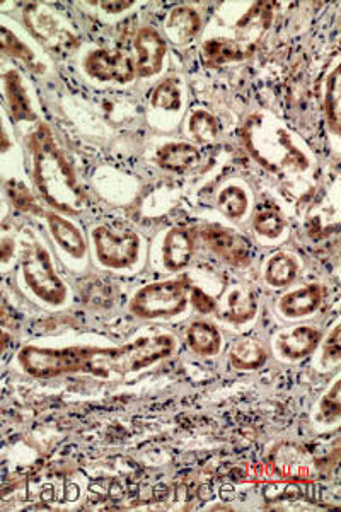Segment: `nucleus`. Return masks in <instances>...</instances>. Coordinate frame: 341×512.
<instances>
[{
    "label": "nucleus",
    "mask_w": 341,
    "mask_h": 512,
    "mask_svg": "<svg viewBox=\"0 0 341 512\" xmlns=\"http://www.w3.org/2000/svg\"><path fill=\"white\" fill-rule=\"evenodd\" d=\"M176 349L171 335L144 337L120 347H65L47 349L28 345L19 350L18 364L33 378H58L64 374H93L122 378L166 359Z\"/></svg>",
    "instance_id": "1"
},
{
    "label": "nucleus",
    "mask_w": 341,
    "mask_h": 512,
    "mask_svg": "<svg viewBox=\"0 0 341 512\" xmlns=\"http://www.w3.org/2000/svg\"><path fill=\"white\" fill-rule=\"evenodd\" d=\"M31 154V173L41 198L52 209L69 216H79L87 207V197L82 190L76 171L58 146L52 128L41 123L28 140Z\"/></svg>",
    "instance_id": "2"
},
{
    "label": "nucleus",
    "mask_w": 341,
    "mask_h": 512,
    "mask_svg": "<svg viewBox=\"0 0 341 512\" xmlns=\"http://www.w3.org/2000/svg\"><path fill=\"white\" fill-rule=\"evenodd\" d=\"M21 272L28 291L40 299L41 303L50 306H62L69 299V287L65 286L62 277L55 270L52 253L38 239L26 243Z\"/></svg>",
    "instance_id": "3"
},
{
    "label": "nucleus",
    "mask_w": 341,
    "mask_h": 512,
    "mask_svg": "<svg viewBox=\"0 0 341 512\" xmlns=\"http://www.w3.org/2000/svg\"><path fill=\"white\" fill-rule=\"evenodd\" d=\"M190 289L188 275L149 284L133 294L130 311L142 320L173 318L185 311Z\"/></svg>",
    "instance_id": "4"
},
{
    "label": "nucleus",
    "mask_w": 341,
    "mask_h": 512,
    "mask_svg": "<svg viewBox=\"0 0 341 512\" xmlns=\"http://www.w3.org/2000/svg\"><path fill=\"white\" fill-rule=\"evenodd\" d=\"M94 255L103 267L111 270H127L132 268L140 256L142 239L133 231L115 233L106 226L93 229Z\"/></svg>",
    "instance_id": "5"
},
{
    "label": "nucleus",
    "mask_w": 341,
    "mask_h": 512,
    "mask_svg": "<svg viewBox=\"0 0 341 512\" xmlns=\"http://www.w3.org/2000/svg\"><path fill=\"white\" fill-rule=\"evenodd\" d=\"M24 23L29 33L40 41L43 47L52 52H72L79 45L76 35L65 28L64 23L41 4H28L24 7Z\"/></svg>",
    "instance_id": "6"
},
{
    "label": "nucleus",
    "mask_w": 341,
    "mask_h": 512,
    "mask_svg": "<svg viewBox=\"0 0 341 512\" xmlns=\"http://www.w3.org/2000/svg\"><path fill=\"white\" fill-rule=\"evenodd\" d=\"M202 238L205 239L210 250L229 265L246 267L251 263V246L248 239L243 238L241 234L234 233L231 229L219 224H212V226L203 227Z\"/></svg>",
    "instance_id": "7"
},
{
    "label": "nucleus",
    "mask_w": 341,
    "mask_h": 512,
    "mask_svg": "<svg viewBox=\"0 0 341 512\" xmlns=\"http://www.w3.org/2000/svg\"><path fill=\"white\" fill-rule=\"evenodd\" d=\"M84 70L93 79L103 82L127 84L135 74V64L123 53H111L108 50H94L84 59Z\"/></svg>",
    "instance_id": "8"
},
{
    "label": "nucleus",
    "mask_w": 341,
    "mask_h": 512,
    "mask_svg": "<svg viewBox=\"0 0 341 512\" xmlns=\"http://www.w3.org/2000/svg\"><path fill=\"white\" fill-rule=\"evenodd\" d=\"M135 50H137L135 74L139 77L157 76L162 70L164 57L168 52L166 40L154 28L145 26L135 36Z\"/></svg>",
    "instance_id": "9"
},
{
    "label": "nucleus",
    "mask_w": 341,
    "mask_h": 512,
    "mask_svg": "<svg viewBox=\"0 0 341 512\" xmlns=\"http://www.w3.org/2000/svg\"><path fill=\"white\" fill-rule=\"evenodd\" d=\"M47 221L48 231L52 234L53 241L57 243L58 248L64 251L65 255H69L74 260H84L87 253L86 239L81 229L72 224L69 219L58 216L57 212H43Z\"/></svg>",
    "instance_id": "10"
},
{
    "label": "nucleus",
    "mask_w": 341,
    "mask_h": 512,
    "mask_svg": "<svg viewBox=\"0 0 341 512\" xmlns=\"http://www.w3.org/2000/svg\"><path fill=\"white\" fill-rule=\"evenodd\" d=\"M321 342V333L313 326H295L278 335L275 350L284 359L297 361L311 354Z\"/></svg>",
    "instance_id": "11"
},
{
    "label": "nucleus",
    "mask_w": 341,
    "mask_h": 512,
    "mask_svg": "<svg viewBox=\"0 0 341 512\" xmlns=\"http://www.w3.org/2000/svg\"><path fill=\"white\" fill-rule=\"evenodd\" d=\"M195 243L193 236L185 227H173L162 243V265L169 272H178L188 267L193 258Z\"/></svg>",
    "instance_id": "12"
},
{
    "label": "nucleus",
    "mask_w": 341,
    "mask_h": 512,
    "mask_svg": "<svg viewBox=\"0 0 341 512\" xmlns=\"http://www.w3.org/2000/svg\"><path fill=\"white\" fill-rule=\"evenodd\" d=\"M2 88L6 93L7 105L11 108L12 117L16 118V122H33L38 118L31 101H29L28 89L24 84L23 76L18 70H7L2 77Z\"/></svg>",
    "instance_id": "13"
},
{
    "label": "nucleus",
    "mask_w": 341,
    "mask_h": 512,
    "mask_svg": "<svg viewBox=\"0 0 341 512\" xmlns=\"http://www.w3.org/2000/svg\"><path fill=\"white\" fill-rule=\"evenodd\" d=\"M321 303H323V287L319 284H309L285 294L278 303V309L287 318H304L316 313Z\"/></svg>",
    "instance_id": "14"
},
{
    "label": "nucleus",
    "mask_w": 341,
    "mask_h": 512,
    "mask_svg": "<svg viewBox=\"0 0 341 512\" xmlns=\"http://www.w3.org/2000/svg\"><path fill=\"white\" fill-rule=\"evenodd\" d=\"M256 48L246 47L236 40H207L202 45V62L207 67H220V65L241 62L248 59Z\"/></svg>",
    "instance_id": "15"
},
{
    "label": "nucleus",
    "mask_w": 341,
    "mask_h": 512,
    "mask_svg": "<svg viewBox=\"0 0 341 512\" xmlns=\"http://www.w3.org/2000/svg\"><path fill=\"white\" fill-rule=\"evenodd\" d=\"M202 26L200 16L195 9L191 7H176L173 11L169 12L164 30L169 40L176 43V45H186L188 41L193 40L198 35Z\"/></svg>",
    "instance_id": "16"
},
{
    "label": "nucleus",
    "mask_w": 341,
    "mask_h": 512,
    "mask_svg": "<svg viewBox=\"0 0 341 512\" xmlns=\"http://www.w3.org/2000/svg\"><path fill=\"white\" fill-rule=\"evenodd\" d=\"M157 164L161 168L183 175L188 169L195 168L200 161L197 147L185 142H171L157 151Z\"/></svg>",
    "instance_id": "17"
},
{
    "label": "nucleus",
    "mask_w": 341,
    "mask_h": 512,
    "mask_svg": "<svg viewBox=\"0 0 341 512\" xmlns=\"http://www.w3.org/2000/svg\"><path fill=\"white\" fill-rule=\"evenodd\" d=\"M0 53L21 60L35 74H45L47 70V65L38 59L35 50L29 47L26 41L21 40L11 28H7L6 24H0Z\"/></svg>",
    "instance_id": "18"
},
{
    "label": "nucleus",
    "mask_w": 341,
    "mask_h": 512,
    "mask_svg": "<svg viewBox=\"0 0 341 512\" xmlns=\"http://www.w3.org/2000/svg\"><path fill=\"white\" fill-rule=\"evenodd\" d=\"M299 270H301V265L294 255L285 253V251L275 253L268 258L265 265L266 284L273 287L290 286L297 279Z\"/></svg>",
    "instance_id": "19"
},
{
    "label": "nucleus",
    "mask_w": 341,
    "mask_h": 512,
    "mask_svg": "<svg viewBox=\"0 0 341 512\" xmlns=\"http://www.w3.org/2000/svg\"><path fill=\"white\" fill-rule=\"evenodd\" d=\"M186 340L190 349L200 355H215L222 347L219 328L207 321L193 323L186 332Z\"/></svg>",
    "instance_id": "20"
},
{
    "label": "nucleus",
    "mask_w": 341,
    "mask_h": 512,
    "mask_svg": "<svg viewBox=\"0 0 341 512\" xmlns=\"http://www.w3.org/2000/svg\"><path fill=\"white\" fill-rule=\"evenodd\" d=\"M229 359L236 369L253 371V369L265 366L266 350L255 338H243L234 344Z\"/></svg>",
    "instance_id": "21"
},
{
    "label": "nucleus",
    "mask_w": 341,
    "mask_h": 512,
    "mask_svg": "<svg viewBox=\"0 0 341 512\" xmlns=\"http://www.w3.org/2000/svg\"><path fill=\"white\" fill-rule=\"evenodd\" d=\"M188 130L191 137L200 144H212L219 139L220 125L217 118L210 115L209 111L197 110L190 115Z\"/></svg>",
    "instance_id": "22"
},
{
    "label": "nucleus",
    "mask_w": 341,
    "mask_h": 512,
    "mask_svg": "<svg viewBox=\"0 0 341 512\" xmlns=\"http://www.w3.org/2000/svg\"><path fill=\"white\" fill-rule=\"evenodd\" d=\"M217 204L224 216L229 219H241L248 212L249 198L246 190L236 185L222 188L217 197Z\"/></svg>",
    "instance_id": "23"
},
{
    "label": "nucleus",
    "mask_w": 341,
    "mask_h": 512,
    "mask_svg": "<svg viewBox=\"0 0 341 512\" xmlns=\"http://www.w3.org/2000/svg\"><path fill=\"white\" fill-rule=\"evenodd\" d=\"M255 313L256 301L251 292L236 289L227 297L226 318L232 323H246Z\"/></svg>",
    "instance_id": "24"
},
{
    "label": "nucleus",
    "mask_w": 341,
    "mask_h": 512,
    "mask_svg": "<svg viewBox=\"0 0 341 512\" xmlns=\"http://www.w3.org/2000/svg\"><path fill=\"white\" fill-rule=\"evenodd\" d=\"M324 110H326L328 125L333 130V134H338L340 132V67L338 65L326 81Z\"/></svg>",
    "instance_id": "25"
},
{
    "label": "nucleus",
    "mask_w": 341,
    "mask_h": 512,
    "mask_svg": "<svg viewBox=\"0 0 341 512\" xmlns=\"http://www.w3.org/2000/svg\"><path fill=\"white\" fill-rule=\"evenodd\" d=\"M151 105L164 111H178L181 108V89L174 77L162 81L151 96Z\"/></svg>",
    "instance_id": "26"
},
{
    "label": "nucleus",
    "mask_w": 341,
    "mask_h": 512,
    "mask_svg": "<svg viewBox=\"0 0 341 512\" xmlns=\"http://www.w3.org/2000/svg\"><path fill=\"white\" fill-rule=\"evenodd\" d=\"M285 227L287 222L275 210H263L255 219L256 234L270 241L280 238L285 233Z\"/></svg>",
    "instance_id": "27"
},
{
    "label": "nucleus",
    "mask_w": 341,
    "mask_h": 512,
    "mask_svg": "<svg viewBox=\"0 0 341 512\" xmlns=\"http://www.w3.org/2000/svg\"><path fill=\"white\" fill-rule=\"evenodd\" d=\"M18 325L16 315L4 301H0V355L6 352L14 337V328Z\"/></svg>",
    "instance_id": "28"
},
{
    "label": "nucleus",
    "mask_w": 341,
    "mask_h": 512,
    "mask_svg": "<svg viewBox=\"0 0 341 512\" xmlns=\"http://www.w3.org/2000/svg\"><path fill=\"white\" fill-rule=\"evenodd\" d=\"M340 414V381H336L333 390L324 396L321 403H319V415L326 422H336V420L340 419Z\"/></svg>",
    "instance_id": "29"
},
{
    "label": "nucleus",
    "mask_w": 341,
    "mask_h": 512,
    "mask_svg": "<svg viewBox=\"0 0 341 512\" xmlns=\"http://www.w3.org/2000/svg\"><path fill=\"white\" fill-rule=\"evenodd\" d=\"M190 301L191 306L197 309L198 313H203V315L214 313L215 309H217V306H219L214 297L210 296V294H207V292L202 291L200 287H191Z\"/></svg>",
    "instance_id": "30"
},
{
    "label": "nucleus",
    "mask_w": 341,
    "mask_h": 512,
    "mask_svg": "<svg viewBox=\"0 0 341 512\" xmlns=\"http://www.w3.org/2000/svg\"><path fill=\"white\" fill-rule=\"evenodd\" d=\"M324 354L328 357V361L335 362V364L340 362V326L336 325L333 328V332L330 333V337H328L326 345H324Z\"/></svg>",
    "instance_id": "31"
},
{
    "label": "nucleus",
    "mask_w": 341,
    "mask_h": 512,
    "mask_svg": "<svg viewBox=\"0 0 341 512\" xmlns=\"http://www.w3.org/2000/svg\"><path fill=\"white\" fill-rule=\"evenodd\" d=\"M11 147V134H9V130H7L6 127V122H4V118H2V113H0V154H6V152L9 151ZM0 209H2V204H0Z\"/></svg>",
    "instance_id": "32"
},
{
    "label": "nucleus",
    "mask_w": 341,
    "mask_h": 512,
    "mask_svg": "<svg viewBox=\"0 0 341 512\" xmlns=\"http://www.w3.org/2000/svg\"><path fill=\"white\" fill-rule=\"evenodd\" d=\"M16 245L12 239H0V265L6 263L12 255H14Z\"/></svg>",
    "instance_id": "33"
},
{
    "label": "nucleus",
    "mask_w": 341,
    "mask_h": 512,
    "mask_svg": "<svg viewBox=\"0 0 341 512\" xmlns=\"http://www.w3.org/2000/svg\"><path fill=\"white\" fill-rule=\"evenodd\" d=\"M99 7H103L106 12L118 14V12L127 11L133 6V2H99Z\"/></svg>",
    "instance_id": "34"
}]
</instances>
